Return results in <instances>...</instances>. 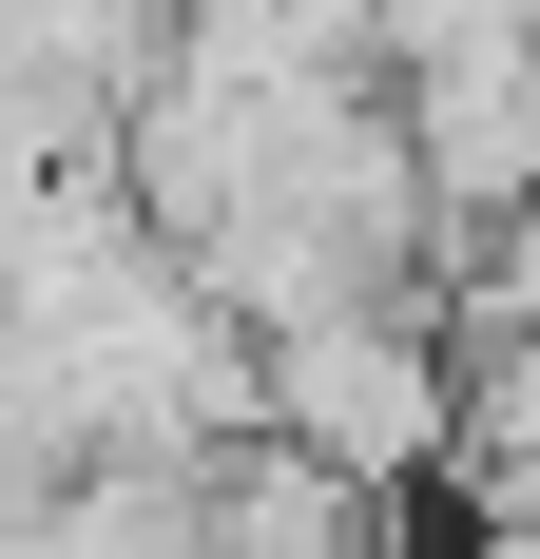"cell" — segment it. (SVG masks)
I'll return each mask as SVG.
<instances>
[{"label":"cell","instance_id":"1","mask_svg":"<svg viewBox=\"0 0 540 559\" xmlns=\"http://www.w3.org/2000/svg\"><path fill=\"white\" fill-rule=\"evenodd\" d=\"M251 444L328 463L348 502H425V483H444V444H463V367H444L425 289H367V309L251 329Z\"/></svg>","mask_w":540,"mask_h":559}]
</instances>
